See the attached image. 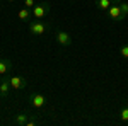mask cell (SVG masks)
Here are the masks:
<instances>
[{
    "mask_svg": "<svg viewBox=\"0 0 128 126\" xmlns=\"http://www.w3.org/2000/svg\"><path fill=\"white\" fill-rule=\"evenodd\" d=\"M48 31H50V24L44 22L43 19H34L29 22V32L32 36H43Z\"/></svg>",
    "mask_w": 128,
    "mask_h": 126,
    "instance_id": "obj_1",
    "label": "cell"
},
{
    "mask_svg": "<svg viewBox=\"0 0 128 126\" xmlns=\"http://www.w3.org/2000/svg\"><path fill=\"white\" fill-rule=\"evenodd\" d=\"M31 10H32V17L34 19H44L50 14V10H51V3L50 2H40V3H36Z\"/></svg>",
    "mask_w": 128,
    "mask_h": 126,
    "instance_id": "obj_2",
    "label": "cell"
},
{
    "mask_svg": "<svg viewBox=\"0 0 128 126\" xmlns=\"http://www.w3.org/2000/svg\"><path fill=\"white\" fill-rule=\"evenodd\" d=\"M29 106L34 107V109H43L46 106V97L41 92H32L29 96Z\"/></svg>",
    "mask_w": 128,
    "mask_h": 126,
    "instance_id": "obj_3",
    "label": "cell"
},
{
    "mask_svg": "<svg viewBox=\"0 0 128 126\" xmlns=\"http://www.w3.org/2000/svg\"><path fill=\"white\" fill-rule=\"evenodd\" d=\"M55 39H56V43H58L60 46H65V48L70 46L72 41H74L72 36H70L67 31H56V32H55Z\"/></svg>",
    "mask_w": 128,
    "mask_h": 126,
    "instance_id": "obj_4",
    "label": "cell"
},
{
    "mask_svg": "<svg viewBox=\"0 0 128 126\" xmlns=\"http://www.w3.org/2000/svg\"><path fill=\"white\" fill-rule=\"evenodd\" d=\"M106 14H108L109 19L116 20V22H121V20L125 19V17H123V14H121V9H120V3H113V5L106 10Z\"/></svg>",
    "mask_w": 128,
    "mask_h": 126,
    "instance_id": "obj_5",
    "label": "cell"
},
{
    "mask_svg": "<svg viewBox=\"0 0 128 126\" xmlns=\"http://www.w3.org/2000/svg\"><path fill=\"white\" fill-rule=\"evenodd\" d=\"M9 80H10L12 89H16V90H22V89L28 87V80L24 77H20V75H10Z\"/></svg>",
    "mask_w": 128,
    "mask_h": 126,
    "instance_id": "obj_6",
    "label": "cell"
},
{
    "mask_svg": "<svg viewBox=\"0 0 128 126\" xmlns=\"http://www.w3.org/2000/svg\"><path fill=\"white\" fill-rule=\"evenodd\" d=\"M10 89H12V85H10L9 77L2 75V78H0V97H9Z\"/></svg>",
    "mask_w": 128,
    "mask_h": 126,
    "instance_id": "obj_7",
    "label": "cell"
},
{
    "mask_svg": "<svg viewBox=\"0 0 128 126\" xmlns=\"http://www.w3.org/2000/svg\"><path fill=\"white\" fill-rule=\"evenodd\" d=\"M120 2H121V0H96V7H98L99 10H104V12H106L113 3H120Z\"/></svg>",
    "mask_w": 128,
    "mask_h": 126,
    "instance_id": "obj_8",
    "label": "cell"
},
{
    "mask_svg": "<svg viewBox=\"0 0 128 126\" xmlns=\"http://www.w3.org/2000/svg\"><path fill=\"white\" fill-rule=\"evenodd\" d=\"M17 15H19V19L22 20V22H31V19H32V10L28 9V7H22V9L17 12Z\"/></svg>",
    "mask_w": 128,
    "mask_h": 126,
    "instance_id": "obj_9",
    "label": "cell"
},
{
    "mask_svg": "<svg viewBox=\"0 0 128 126\" xmlns=\"http://www.w3.org/2000/svg\"><path fill=\"white\" fill-rule=\"evenodd\" d=\"M10 70H12V61L7 58H0V77L7 75Z\"/></svg>",
    "mask_w": 128,
    "mask_h": 126,
    "instance_id": "obj_10",
    "label": "cell"
},
{
    "mask_svg": "<svg viewBox=\"0 0 128 126\" xmlns=\"http://www.w3.org/2000/svg\"><path fill=\"white\" fill-rule=\"evenodd\" d=\"M29 121V114L24 111V113H19L17 116H16V119H14V123L16 125H19V126H26V123Z\"/></svg>",
    "mask_w": 128,
    "mask_h": 126,
    "instance_id": "obj_11",
    "label": "cell"
},
{
    "mask_svg": "<svg viewBox=\"0 0 128 126\" xmlns=\"http://www.w3.org/2000/svg\"><path fill=\"white\" fill-rule=\"evenodd\" d=\"M120 119L123 121V123H128V106H125L121 109V113H120Z\"/></svg>",
    "mask_w": 128,
    "mask_h": 126,
    "instance_id": "obj_12",
    "label": "cell"
},
{
    "mask_svg": "<svg viewBox=\"0 0 128 126\" xmlns=\"http://www.w3.org/2000/svg\"><path fill=\"white\" fill-rule=\"evenodd\" d=\"M120 9H121L123 17H126L128 15V2H120Z\"/></svg>",
    "mask_w": 128,
    "mask_h": 126,
    "instance_id": "obj_13",
    "label": "cell"
},
{
    "mask_svg": "<svg viewBox=\"0 0 128 126\" xmlns=\"http://www.w3.org/2000/svg\"><path fill=\"white\" fill-rule=\"evenodd\" d=\"M120 55H121L123 58L128 60V44H123V46L120 48Z\"/></svg>",
    "mask_w": 128,
    "mask_h": 126,
    "instance_id": "obj_14",
    "label": "cell"
},
{
    "mask_svg": "<svg viewBox=\"0 0 128 126\" xmlns=\"http://www.w3.org/2000/svg\"><path fill=\"white\" fill-rule=\"evenodd\" d=\"M36 5V0H24V7H28V9H32Z\"/></svg>",
    "mask_w": 128,
    "mask_h": 126,
    "instance_id": "obj_15",
    "label": "cell"
},
{
    "mask_svg": "<svg viewBox=\"0 0 128 126\" xmlns=\"http://www.w3.org/2000/svg\"><path fill=\"white\" fill-rule=\"evenodd\" d=\"M34 125H36V119H34V118H32V119H29V121L26 123V126H34Z\"/></svg>",
    "mask_w": 128,
    "mask_h": 126,
    "instance_id": "obj_16",
    "label": "cell"
},
{
    "mask_svg": "<svg viewBox=\"0 0 128 126\" xmlns=\"http://www.w3.org/2000/svg\"><path fill=\"white\" fill-rule=\"evenodd\" d=\"M7 2H9V3H14V2H16V0H7Z\"/></svg>",
    "mask_w": 128,
    "mask_h": 126,
    "instance_id": "obj_17",
    "label": "cell"
},
{
    "mask_svg": "<svg viewBox=\"0 0 128 126\" xmlns=\"http://www.w3.org/2000/svg\"><path fill=\"white\" fill-rule=\"evenodd\" d=\"M0 2H2V0H0Z\"/></svg>",
    "mask_w": 128,
    "mask_h": 126,
    "instance_id": "obj_18",
    "label": "cell"
}]
</instances>
